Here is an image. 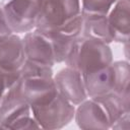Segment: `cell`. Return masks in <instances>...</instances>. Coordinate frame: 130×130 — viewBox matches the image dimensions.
I'll return each instance as SVG.
<instances>
[{
	"label": "cell",
	"mask_w": 130,
	"mask_h": 130,
	"mask_svg": "<svg viewBox=\"0 0 130 130\" xmlns=\"http://www.w3.org/2000/svg\"><path fill=\"white\" fill-rule=\"evenodd\" d=\"M42 0H4L3 12L13 34H25L36 28Z\"/></svg>",
	"instance_id": "obj_3"
},
{
	"label": "cell",
	"mask_w": 130,
	"mask_h": 130,
	"mask_svg": "<svg viewBox=\"0 0 130 130\" xmlns=\"http://www.w3.org/2000/svg\"><path fill=\"white\" fill-rule=\"evenodd\" d=\"M107 17L114 42L128 44L130 36L129 0H118L107 14Z\"/></svg>",
	"instance_id": "obj_11"
},
{
	"label": "cell",
	"mask_w": 130,
	"mask_h": 130,
	"mask_svg": "<svg viewBox=\"0 0 130 130\" xmlns=\"http://www.w3.org/2000/svg\"><path fill=\"white\" fill-rule=\"evenodd\" d=\"M113 74H114V88L113 92L121 96L125 102L130 103V70L128 61H116L112 62Z\"/></svg>",
	"instance_id": "obj_16"
},
{
	"label": "cell",
	"mask_w": 130,
	"mask_h": 130,
	"mask_svg": "<svg viewBox=\"0 0 130 130\" xmlns=\"http://www.w3.org/2000/svg\"><path fill=\"white\" fill-rule=\"evenodd\" d=\"M20 78L19 70L9 71L0 66V103L5 95L6 91L14 85Z\"/></svg>",
	"instance_id": "obj_19"
},
{
	"label": "cell",
	"mask_w": 130,
	"mask_h": 130,
	"mask_svg": "<svg viewBox=\"0 0 130 130\" xmlns=\"http://www.w3.org/2000/svg\"><path fill=\"white\" fill-rule=\"evenodd\" d=\"M10 34H12V31H11V29L7 23L3 9H2V7H0V36L10 35Z\"/></svg>",
	"instance_id": "obj_21"
},
{
	"label": "cell",
	"mask_w": 130,
	"mask_h": 130,
	"mask_svg": "<svg viewBox=\"0 0 130 130\" xmlns=\"http://www.w3.org/2000/svg\"><path fill=\"white\" fill-rule=\"evenodd\" d=\"M29 115L30 106L23 98L17 81L6 91L0 103V128L9 129L14 122Z\"/></svg>",
	"instance_id": "obj_6"
},
{
	"label": "cell",
	"mask_w": 130,
	"mask_h": 130,
	"mask_svg": "<svg viewBox=\"0 0 130 130\" xmlns=\"http://www.w3.org/2000/svg\"><path fill=\"white\" fill-rule=\"evenodd\" d=\"M77 126L81 129H109L111 124L102 106L93 99L87 98L77 105L74 113Z\"/></svg>",
	"instance_id": "obj_10"
},
{
	"label": "cell",
	"mask_w": 130,
	"mask_h": 130,
	"mask_svg": "<svg viewBox=\"0 0 130 130\" xmlns=\"http://www.w3.org/2000/svg\"><path fill=\"white\" fill-rule=\"evenodd\" d=\"M80 13V0H42L35 29L44 30L62 25Z\"/></svg>",
	"instance_id": "obj_4"
},
{
	"label": "cell",
	"mask_w": 130,
	"mask_h": 130,
	"mask_svg": "<svg viewBox=\"0 0 130 130\" xmlns=\"http://www.w3.org/2000/svg\"><path fill=\"white\" fill-rule=\"evenodd\" d=\"M21 39L26 60L50 67L56 64L52 45L44 34L34 29L25 32L24 37Z\"/></svg>",
	"instance_id": "obj_9"
},
{
	"label": "cell",
	"mask_w": 130,
	"mask_h": 130,
	"mask_svg": "<svg viewBox=\"0 0 130 130\" xmlns=\"http://www.w3.org/2000/svg\"><path fill=\"white\" fill-rule=\"evenodd\" d=\"M31 115L42 129H61L74 118L75 106L59 92L48 103L30 107Z\"/></svg>",
	"instance_id": "obj_2"
},
{
	"label": "cell",
	"mask_w": 130,
	"mask_h": 130,
	"mask_svg": "<svg viewBox=\"0 0 130 130\" xmlns=\"http://www.w3.org/2000/svg\"><path fill=\"white\" fill-rule=\"evenodd\" d=\"M130 111L124 113L119 119L115 121V123L111 126L112 129H125L128 130L130 128Z\"/></svg>",
	"instance_id": "obj_20"
},
{
	"label": "cell",
	"mask_w": 130,
	"mask_h": 130,
	"mask_svg": "<svg viewBox=\"0 0 130 130\" xmlns=\"http://www.w3.org/2000/svg\"><path fill=\"white\" fill-rule=\"evenodd\" d=\"M118 0H80L81 13L107 15Z\"/></svg>",
	"instance_id": "obj_18"
},
{
	"label": "cell",
	"mask_w": 130,
	"mask_h": 130,
	"mask_svg": "<svg viewBox=\"0 0 130 130\" xmlns=\"http://www.w3.org/2000/svg\"><path fill=\"white\" fill-rule=\"evenodd\" d=\"M90 99H93L102 106V108L104 109V111L106 112L109 118L111 126L124 113L130 111V103L125 102L121 96H119L117 93L113 91L104 93L95 98H90Z\"/></svg>",
	"instance_id": "obj_15"
},
{
	"label": "cell",
	"mask_w": 130,
	"mask_h": 130,
	"mask_svg": "<svg viewBox=\"0 0 130 130\" xmlns=\"http://www.w3.org/2000/svg\"><path fill=\"white\" fill-rule=\"evenodd\" d=\"M53 78L58 92L72 105L77 106L88 98L83 77L77 70L66 66Z\"/></svg>",
	"instance_id": "obj_8"
},
{
	"label": "cell",
	"mask_w": 130,
	"mask_h": 130,
	"mask_svg": "<svg viewBox=\"0 0 130 130\" xmlns=\"http://www.w3.org/2000/svg\"><path fill=\"white\" fill-rule=\"evenodd\" d=\"M53 77L19 78L18 84L20 91L30 107L48 103L58 94V90Z\"/></svg>",
	"instance_id": "obj_7"
},
{
	"label": "cell",
	"mask_w": 130,
	"mask_h": 130,
	"mask_svg": "<svg viewBox=\"0 0 130 130\" xmlns=\"http://www.w3.org/2000/svg\"><path fill=\"white\" fill-rule=\"evenodd\" d=\"M24 60L22 39L13 32L0 36V66L9 71H16Z\"/></svg>",
	"instance_id": "obj_12"
},
{
	"label": "cell",
	"mask_w": 130,
	"mask_h": 130,
	"mask_svg": "<svg viewBox=\"0 0 130 130\" xmlns=\"http://www.w3.org/2000/svg\"><path fill=\"white\" fill-rule=\"evenodd\" d=\"M111 64L106 68H103L95 72L82 75L88 98H95L104 93L113 91L114 74Z\"/></svg>",
	"instance_id": "obj_13"
},
{
	"label": "cell",
	"mask_w": 130,
	"mask_h": 130,
	"mask_svg": "<svg viewBox=\"0 0 130 130\" xmlns=\"http://www.w3.org/2000/svg\"><path fill=\"white\" fill-rule=\"evenodd\" d=\"M81 29L82 16L80 13L79 15L62 25L39 31L44 34L49 39L53 48L55 62L62 63L65 61L75 41L80 37Z\"/></svg>",
	"instance_id": "obj_5"
},
{
	"label": "cell",
	"mask_w": 130,
	"mask_h": 130,
	"mask_svg": "<svg viewBox=\"0 0 130 130\" xmlns=\"http://www.w3.org/2000/svg\"><path fill=\"white\" fill-rule=\"evenodd\" d=\"M82 16V29L81 35L83 37L99 39L107 44L114 42L107 15L81 13Z\"/></svg>",
	"instance_id": "obj_14"
},
{
	"label": "cell",
	"mask_w": 130,
	"mask_h": 130,
	"mask_svg": "<svg viewBox=\"0 0 130 130\" xmlns=\"http://www.w3.org/2000/svg\"><path fill=\"white\" fill-rule=\"evenodd\" d=\"M20 77H53V69L50 66L39 64L29 60H24L19 68Z\"/></svg>",
	"instance_id": "obj_17"
},
{
	"label": "cell",
	"mask_w": 130,
	"mask_h": 130,
	"mask_svg": "<svg viewBox=\"0 0 130 130\" xmlns=\"http://www.w3.org/2000/svg\"><path fill=\"white\" fill-rule=\"evenodd\" d=\"M64 62L67 67L86 75L109 66L113 62V52L109 44L99 39L80 36Z\"/></svg>",
	"instance_id": "obj_1"
}]
</instances>
